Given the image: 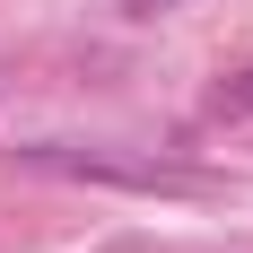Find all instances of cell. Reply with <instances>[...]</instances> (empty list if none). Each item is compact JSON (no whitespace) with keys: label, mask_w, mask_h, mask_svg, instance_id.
<instances>
[{"label":"cell","mask_w":253,"mask_h":253,"mask_svg":"<svg viewBox=\"0 0 253 253\" xmlns=\"http://www.w3.org/2000/svg\"><path fill=\"white\" fill-rule=\"evenodd\" d=\"M218 105H227V114H253V70H236L227 87H218Z\"/></svg>","instance_id":"obj_1"},{"label":"cell","mask_w":253,"mask_h":253,"mask_svg":"<svg viewBox=\"0 0 253 253\" xmlns=\"http://www.w3.org/2000/svg\"><path fill=\"white\" fill-rule=\"evenodd\" d=\"M140 9H157V0H140Z\"/></svg>","instance_id":"obj_2"}]
</instances>
